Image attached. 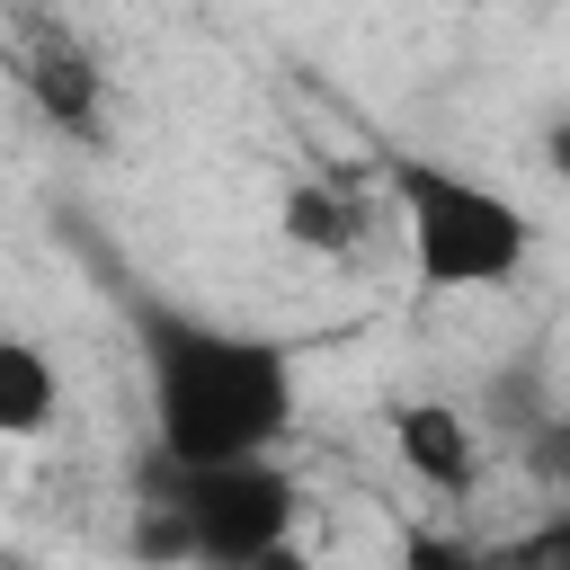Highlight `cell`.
Listing matches in <instances>:
<instances>
[{
	"label": "cell",
	"mask_w": 570,
	"mask_h": 570,
	"mask_svg": "<svg viewBox=\"0 0 570 570\" xmlns=\"http://www.w3.org/2000/svg\"><path fill=\"white\" fill-rule=\"evenodd\" d=\"M134 356L151 392V463L214 472V463H267L303 410L294 347L214 312H187L169 294H134Z\"/></svg>",
	"instance_id": "1"
},
{
	"label": "cell",
	"mask_w": 570,
	"mask_h": 570,
	"mask_svg": "<svg viewBox=\"0 0 570 570\" xmlns=\"http://www.w3.org/2000/svg\"><path fill=\"white\" fill-rule=\"evenodd\" d=\"M383 187H392V214H401V240H410V267L428 294H490V285H517L525 258H534V214L472 178L463 160H436V151H383Z\"/></svg>",
	"instance_id": "2"
},
{
	"label": "cell",
	"mask_w": 570,
	"mask_h": 570,
	"mask_svg": "<svg viewBox=\"0 0 570 570\" xmlns=\"http://www.w3.org/2000/svg\"><path fill=\"white\" fill-rule=\"evenodd\" d=\"M151 508L178 525V561L196 570H258L303 534V490L276 463H214V472L151 463Z\"/></svg>",
	"instance_id": "3"
},
{
	"label": "cell",
	"mask_w": 570,
	"mask_h": 570,
	"mask_svg": "<svg viewBox=\"0 0 570 570\" xmlns=\"http://www.w3.org/2000/svg\"><path fill=\"white\" fill-rule=\"evenodd\" d=\"M18 89H27V107L53 134H71V142H98L107 134V71H98V53L80 36H36L18 53Z\"/></svg>",
	"instance_id": "4"
},
{
	"label": "cell",
	"mask_w": 570,
	"mask_h": 570,
	"mask_svg": "<svg viewBox=\"0 0 570 570\" xmlns=\"http://www.w3.org/2000/svg\"><path fill=\"white\" fill-rule=\"evenodd\" d=\"M392 454L410 481L463 499L481 481V428L454 410V401H392Z\"/></svg>",
	"instance_id": "5"
},
{
	"label": "cell",
	"mask_w": 570,
	"mask_h": 570,
	"mask_svg": "<svg viewBox=\"0 0 570 570\" xmlns=\"http://www.w3.org/2000/svg\"><path fill=\"white\" fill-rule=\"evenodd\" d=\"M276 223L312 258H356L365 249V187H347V178H294L276 196Z\"/></svg>",
	"instance_id": "6"
},
{
	"label": "cell",
	"mask_w": 570,
	"mask_h": 570,
	"mask_svg": "<svg viewBox=\"0 0 570 570\" xmlns=\"http://www.w3.org/2000/svg\"><path fill=\"white\" fill-rule=\"evenodd\" d=\"M53 410H62L53 356H45L36 338L0 330V445H36V436L53 428Z\"/></svg>",
	"instance_id": "7"
},
{
	"label": "cell",
	"mask_w": 570,
	"mask_h": 570,
	"mask_svg": "<svg viewBox=\"0 0 570 570\" xmlns=\"http://www.w3.org/2000/svg\"><path fill=\"white\" fill-rule=\"evenodd\" d=\"M481 410H490V428H508V445H517V436H525V428H543V419H552L561 401H552L543 365H508V374H490Z\"/></svg>",
	"instance_id": "8"
},
{
	"label": "cell",
	"mask_w": 570,
	"mask_h": 570,
	"mask_svg": "<svg viewBox=\"0 0 570 570\" xmlns=\"http://www.w3.org/2000/svg\"><path fill=\"white\" fill-rule=\"evenodd\" d=\"M481 561H490V570H570V508H543L534 525L499 534Z\"/></svg>",
	"instance_id": "9"
},
{
	"label": "cell",
	"mask_w": 570,
	"mask_h": 570,
	"mask_svg": "<svg viewBox=\"0 0 570 570\" xmlns=\"http://www.w3.org/2000/svg\"><path fill=\"white\" fill-rule=\"evenodd\" d=\"M517 463H525V481H534L552 508H570V410H552L543 428H525V436H517Z\"/></svg>",
	"instance_id": "10"
},
{
	"label": "cell",
	"mask_w": 570,
	"mask_h": 570,
	"mask_svg": "<svg viewBox=\"0 0 570 570\" xmlns=\"http://www.w3.org/2000/svg\"><path fill=\"white\" fill-rule=\"evenodd\" d=\"M392 570H490V561H481V543H463V534H445V525H401Z\"/></svg>",
	"instance_id": "11"
},
{
	"label": "cell",
	"mask_w": 570,
	"mask_h": 570,
	"mask_svg": "<svg viewBox=\"0 0 570 570\" xmlns=\"http://www.w3.org/2000/svg\"><path fill=\"white\" fill-rule=\"evenodd\" d=\"M543 169L570 187V107H561V116H543Z\"/></svg>",
	"instance_id": "12"
},
{
	"label": "cell",
	"mask_w": 570,
	"mask_h": 570,
	"mask_svg": "<svg viewBox=\"0 0 570 570\" xmlns=\"http://www.w3.org/2000/svg\"><path fill=\"white\" fill-rule=\"evenodd\" d=\"M0 499H9V445H0Z\"/></svg>",
	"instance_id": "13"
}]
</instances>
